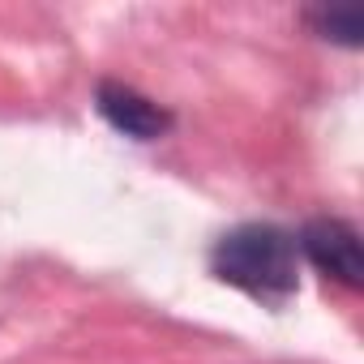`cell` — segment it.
Masks as SVG:
<instances>
[{"instance_id": "obj_1", "label": "cell", "mask_w": 364, "mask_h": 364, "mask_svg": "<svg viewBox=\"0 0 364 364\" xmlns=\"http://www.w3.org/2000/svg\"><path fill=\"white\" fill-rule=\"evenodd\" d=\"M210 266L223 283H232L257 300H274V304L300 287L296 240L274 223H245V228L228 232L215 245Z\"/></svg>"}, {"instance_id": "obj_3", "label": "cell", "mask_w": 364, "mask_h": 364, "mask_svg": "<svg viewBox=\"0 0 364 364\" xmlns=\"http://www.w3.org/2000/svg\"><path fill=\"white\" fill-rule=\"evenodd\" d=\"M95 107H99V116H103L116 133H124V137H133V141H154V137H163V133L171 129V112L159 107L154 99L137 95V90L124 86V82H99Z\"/></svg>"}, {"instance_id": "obj_4", "label": "cell", "mask_w": 364, "mask_h": 364, "mask_svg": "<svg viewBox=\"0 0 364 364\" xmlns=\"http://www.w3.org/2000/svg\"><path fill=\"white\" fill-rule=\"evenodd\" d=\"M309 26L321 39H334L343 48H360V39H364V5L360 0H330V5L309 9Z\"/></svg>"}, {"instance_id": "obj_2", "label": "cell", "mask_w": 364, "mask_h": 364, "mask_svg": "<svg viewBox=\"0 0 364 364\" xmlns=\"http://www.w3.org/2000/svg\"><path fill=\"white\" fill-rule=\"evenodd\" d=\"M296 245L304 249V257L326 279H334V283H343L351 291L364 287V249H360V232L351 223H343V219H313V223H304Z\"/></svg>"}]
</instances>
